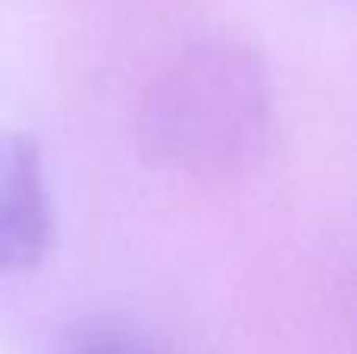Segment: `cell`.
I'll return each mask as SVG.
<instances>
[{"label":"cell","mask_w":357,"mask_h":354,"mask_svg":"<svg viewBox=\"0 0 357 354\" xmlns=\"http://www.w3.org/2000/svg\"><path fill=\"white\" fill-rule=\"evenodd\" d=\"M54 242V204L35 138L0 132V273H29Z\"/></svg>","instance_id":"7a4b0ae2"},{"label":"cell","mask_w":357,"mask_h":354,"mask_svg":"<svg viewBox=\"0 0 357 354\" xmlns=\"http://www.w3.org/2000/svg\"><path fill=\"white\" fill-rule=\"evenodd\" d=\"M270 135V72L251 47L226 38L176 56L142 107L148 157L191 179H226L248 169Z\"/></svg>","instance_id":"6da1fadb"},{"label":"cell","mask_w":357,"mask_h":354,"mask_svg":"<svg viewBox=\"0 0 357 354\" xmlns=\"http://www.w3.org/2000/svg\"><path fill=\"white\" fill-rule=\"evenodd\" d=\"M75 354H138V351L119 342H88L85 348H79Z\"/></svg>","instance_id":"3957f363"}]
</instances>
